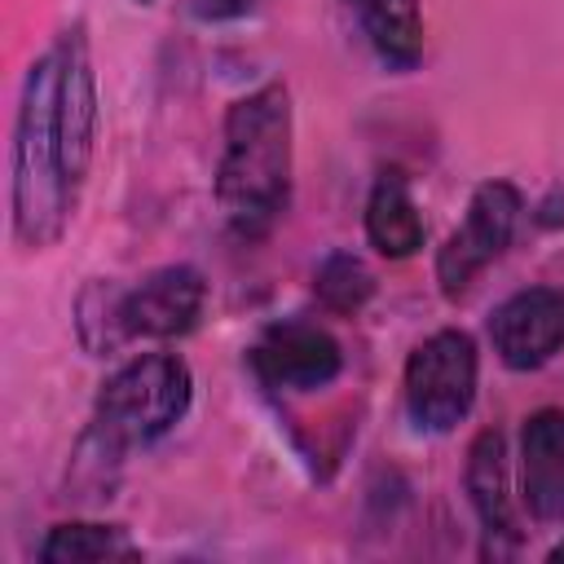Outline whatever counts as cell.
Instances as JSON below:
<instances>
[{"mask_svg":"<svg viewBox=\"0 0 564 564\" xmlns=\"http://www.w3.org/2000/svg\"><path fill=\"white\" fill-rule=\"evenodd\" d=\"M216 198L247 238L282 216L291 198V97L282 84H264L229 106Z\"/></svg>","mask_w":564,"mask_h":564,"instance_id":"cell-1","label":"cell"},{"mask_svg":"<svg viewBox=\"0 0 564 564\" xmlns=\"http://www.w3.org/2000/svg\"><path fill=\"white\" fill-rule=\"evenodd\" d=\"M79 185L66 167L57 123V44L31 66L13 123V234L22 247H48L75 207Z\"/></svg>","mask_w":564,"mask_h":564,"instance_id":"cell-2","label":"cell"},{"mask_svg":"<svg viewBox=\"0 0 564 564\" xmlns=\"http://www.w3.org/2000/svg\"><path fill=\"white\" fill-rule=\"evenodd\" d=\"M189 397H194V379L181 357L172 352L137 357L101 383L97 410H93V436L110 454L150 445L181 423V414L189 410Z\"/></svg>","mask_w":564,"mask_h":564,"instance_id":"cell-3","label":"cell"},{"mask_svg":"<svg viewBox=\"0 0 564 564\" xmlns=\"http://www.w3.org/2000/svg\"><path fill=\"white\" fill-rule=\"evenodd\" d=\"M476 344L467 330L427 335L405 361V410L423 432H449L476 401Z\"/></svg>","mask_w":564,"mask_h":564,"instance_id":"cell-4","label":"cell"},{"mask_svg":"<svg viewBox=\"0 0 564 564\" xmlns=\"http://www.w3.org/2000/svg\"><path fill=\"white\" fill-rule=\"evenodd\" d=\"M520 212H524V203L511 181H485L471 194L463 225L449 234V242L436 256V278H441L445 295H463L476 282V273L507 251V242L520 225Z\"/></svg>","mask_w":564,"mask_h":564,"instance_id":"cell-5","label":"cell"},{"mask_svg":"<svg viewBox=\"0 0 564 564\" xmlns=\"http://www.w3.org/2000/svg\"><path fill=\"white\" fill-rule=\"evenodd\" d=\"M489 339L502 366L511 370H538L564 348V291L555 286H529L502 300L489 317Z\"/></svg>","mask_w":564,"mask_h":564,"instance_id":"cell-6","label":"cell"},{"mask_svg":"<svg viewBox=\"0 0 564 564\" xmlns=\"http://www.w3.org/2000/svg\"><path fill=\"white\" fill-rule=\"evenodd\" d=\"M203 300H207V282L198 269L189 264H167V269H154L145 282H137L115 317H119V330L123 335H137V339H172V335H185L194 330L198 313H203Z\"/></svg>","mask_w":564,"mask_h":564,"instance_id":"cell-7","label":"cell"},{"mask_svg":"<svg viewBox=\"0 0 564 564\" xmlns=\"http://www.w3.org/2000/svg\"><path fill=\"white\" fill-rule=\"evenodd\" d=\"M251 370L269 388L313 392V388H326L339 375V344L322 326L286 322V326H273L251 348Z\"/></svg>","mask_w":564,"mask_h":564,"instance_id":"cell-8","label":"cell"},{"mask_svg":"<svg viewBox=\"0 0 564 564\" xmlns=\"http://www.w3.org/2000/svg\"><path fill=\"white\" fill-rule=\"evenodd\" d=\"M520 494L538 520H564V410H538L524 423Z\"/></svg>","mask_w":564,"mask_h":564,"instance_id":"cell-9","label":"cell"},{"mask_svg":"<svg viewBox=\"0 0 564 564\" xmlns=\"http://www.w3.org/2000/svg\"><path fill=\"white\" fill-rule=\"evenodd\" d=\"M366 238L375 251L392 256V260H405L423 247V216L405 189V181L397 172L379 176V185L370 189V203H366Z\"/></svg>","mask_w":564,"mask_h":564,"instance_id":"cell-10","label":"cell"},{"mask_svg":"<svg viewBox=\"0 0 564 564\" xmlns=\"http://www.w3.org/2000/svg\"><path fill=\"white\" fill-rule=\"evenodd\" d=\"M467 494L471 507L485 524V533L498 538H520L516 516H511V498H507V467H502V436L498 432H480L467 449Z\"/></svg>","mask_w":564,"mask_h":564,"instance_id":"cell-11","label":"cell"},{"mask_svg":"<svg viewBox=\"0 0 564 564\" xmlns=\"http://www.w3.org/2000/svg\"><path fill=\"white\" fill-rule=\"evenodd\" d=\"M361 31L370 35L375 53L392 66H414L423 53V18L414 0H352Z\"/></svg>","mask_w":564,"mask_h":564,"instance_id":"cell-12","label":"cell"},{"mask_svg":"<svg viewBox=\"0 0 564 564\" xmlns=\"http://www.w3.org/2000/svg\"><path fill=\"white\" fill-rule=\"evenodd\" d=\"M128 555H137V546L128 542L123 529H115V524H88V520L48 529V538H44V546H40V560H48V564L128 560Z\"/></svg>","mask_w":564,"mask_h":564,"instance_id":"cell-13","label":"cell"},{"mask_svg":"<svg viewBox=\"0 0 564 564\" xmlns=\"http://www.w3.org/2000/svg\"><path fill=\"white\" fill-rule=\"evenodd\" d=\"M313 291H317V300H322L330 313H357V308L370 300L375 278H370V269H366L357 256L335 251V256H326L322 269L313 273Z\"/></svg>","mask_w":564,"mask_h":564,"instance_id":"cell-14","label":"cell"},{"mask_svg":"<svg viewBox=\"0 0 564 564\" xmlns=\"http://www.w3.org/2000/svg\"><path fill=\"white\" fill-rule=\"evenodd\" d=\"M260 0H194V13L203 22H229V18H247Z\"/></svg>","mask_w":564,"mask_h":564,"instance_id":"cell-15","label":"cell"},{"mask_svg":"<svg viewBox=\"0 0 564 564\" xmlns=\"http://www.w3.org/2000/svg\"><path fill=\"white\" fill-rule=\"evenodd\" d=\"M551 560H555V564L564 560V542H560V546H551Z\"/></svg>","mask_w":564,"mask_h":564,"instance_id":"cell-16","label":"cell"},{"mask_svg":"<svg viewBox=\"0 0 564 564\" xmlns=\"http://www.w3.org/2000/svg\"><path fill=\"white\" fill-rule=\"evenodd\" d=\"M141 4H145V0H141Z\"/></svg>","mask_w":564,"mask_h":564,"instance_id":"cell-17","label":"cell"}]
</instances>
